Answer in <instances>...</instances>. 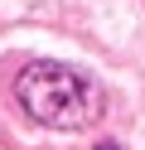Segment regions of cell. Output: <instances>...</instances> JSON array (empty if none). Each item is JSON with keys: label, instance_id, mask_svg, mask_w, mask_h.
<instances>
[{"label": "cell", "instance_id": "cell-1", "mask_svg": "<svg viewBox=\"0 0 145 150\" xmlns=\"http://www.w3.org/2000/svg\"><path fill=\"white\" fill-rule=\"evenodd\" d=\"M15 97L19 107L29 111L34 121L44 126H58V131H82L87 121H97V92L82 73H73L68 63H29L15 82Z\"/></svg>", "mask_w": 145, "mask_h": 150}]
</instances>
